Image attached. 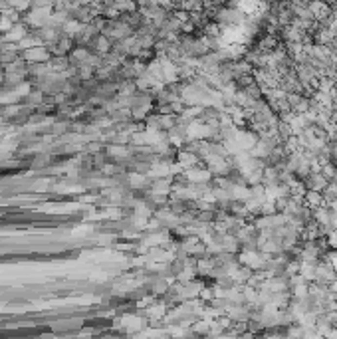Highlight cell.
I'll use <instances>...</instances> for the list:
<instances>
[{
  "instance_id": "obj_1",
  "label": "cell",
  "mask_w": 337,
  "mask_h": 339,
  "mask_svg": "<svg viewBox=\"0 0 337 339\" xmlns=\"http://www.w3.org/2000/svg\"><path fill=\"white\" fill-rule=\"evenodd\" d=\"M308 8L312 10L314 18H319V20L327 18V16H329V12H331V8L327 6V2H325V0H312Z\"/></svg>"
},
{
  "instance_id": "obj_2",
  "label": "cell",
  "mask_w": 337,
  "mask_h": 339,
  "mask_svg": "<svg viewBox=\"0 0 337 339\" xmlns=\"http://www.w3.org/2000/svg\"><path fill=\"white\" fill-rule=\"evenodd\" d=\"M305 197H308V204H310V206H319V204L323 202V199L319 197V193H317V191H310V193L305 195Z\"/></svg>"
}]
</instances>
